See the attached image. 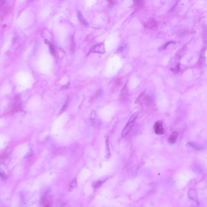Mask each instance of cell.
Returning <instances> with one entry per match:
<instances>
[{
	"instance_id": "obj_18",
	"label": "cell",
	"mask_w": 207,
	"mask_h": 207,
	"mask_svg": "<svg viewBox=\"0 0 207 207\" xmlns=\"http://www.w3.org/2000/svg\"><path fill=\"white\" fill-rule=\"evenodd\" d=\"M185 47H183L182 48H181V49L179 51L178 53L177 56L178 58H179L180 59L181 58H182V55L184 54V52H185Z\"/></svg>"
},
{
	"instance_id": "obj_1",
	"label": "cell",
	"mask_w": 207,
	"mask_h": 207,
	"mask_svg": "<svg viewBox=\"0 0 207 207\" xmlns=\"http://www.w3.org/2000/svg\"><path fill=\"white\" fill-rule=\"evenodd\" d=\"M154 99V97L152 94L144 91L140 95L138 100L142 104L146 106H150L153 104Z\"/></svg>"
},
{
	"instance_id": "obj_7",
	"label": "cell",
	"mask_w": 207,
	"mask_h": 207,
	"mask_svg": "<svg viewBox=\"0 0 207 207\" xmlns=\"http://www.w3.org/2000/svg\"><path fill=\"white\" fill-rule=\"evenodd\" d=\"M188 196L192 200H193L197 203L198 202V193L195 189L193 188L190 189L188 192Z\"/></svg>"
},
{
	"instance_id": "obj_2",
	"label": "cell",
	"mask_w": 207,
	"mask_h": 207,
	"mask_svg": "<svg viewBox=\"0 0 207 207\" xmlns=\"http://www.w3.org/2000/svg\"><path fill=\"white\" fill-rule=\"evenodd\" d=\"M154 132L157 135H163L165 133L163 123L161 121H158L155 123L154 126Z\"/></svg>"
},
{
	"instance_id": "obj_24",
	"label": "cell",
	"mask_w": 207,
	"mask_h": 207,
	"mask_svg": "<svg viewBox=\"0 0 207 207\" xmlns=\"http://www.w3.org/2000/svg\"><path fill=\"white\" fill-rule=\"evenodd\" d=\"M68 101H66V102L65 103L64 105H63V106L62 107V109H61V112H63L64 111V110H66V109L67 108V107L68 106Z\"/></svg>"
},
{
	"instance_id": "obj_3",
	"label": "cell",
	"mask_w": 207,
	"mask_h": 207,
	"mask_svg": "<svg viewBox=\"0 0 207 207\" xmlns=\"http://www.w3.org/2000/svg\"><path fill=\"white\" fill-rule=\"evenodd\" d=\"M144 27L146 29L153 30L155 29L158 26V23L154 18H151L143 24Z\"/></svg>"
},
{
	"instance_id": "obj_21",
	"label": "cell",
	"mask_w": 207,
	"mask_h": 207,
	"mask_svg": "<svg viewBox=\"0 0 207 207\" xmlns=\"http://www.w3.org/2000/svg\"><path fill=\"white\" fill-rule=\"evenodd\" d=\"M49 50H50L51 53H52V54L53 55L55 56V55H56V51H55V48L53 46V45L52 44L49 43Z\"/></svg>"
},
{
	"instance_id": "obj_12",
	"label": "cell",
	"mask_w": 207,
	"mask_h": 207,
	"mask_svg": "<svg viewBox=\"0 0 207 207\" xmlns=\"http://www.w3.org/2000/svg\"><path fill=\"white\" fill-rule=\"evenodd\" d=\"M78 17L79 21L83 25L86 27H88L89 26L88 22L85 18H84L81 12L79 11L78 13Z\"/></svg>"
},
{
	"instance_id": "obj_6",
	"label": "cell",
	"mask_w": 207,
	"mask_h": 207,
	"mask_svg": "<svg viewBox=\"0 0 207 207\" xmlns=\"http://www.w3.org/2000/svg\"><path fill=\"white\" fill-rule=\"evenodd\" d=\"M133 125H134V123L127 122L126 125V126L124 127V128L122 131V134H121V136L123 138L126 137L129 133V132H130L132 128Z\"/></svg>"
},
{
	"instance_id": "obj_16",
	"label": "cell",
	"mask_w": 207,
	"mask_h": 207,
	"mask_svg": "<svg viewBox=\"0 0 207 207\" xmlns=\"http://www.w3.org/2000/svg\"><path fill=\"white\" fill-rule=\"evenodd\" d=\"M77 180L75 178H74L70 184L69 190L70 191H72L73 190V189H74L77 186Z\"/></svg>"
},
{
	"instance_id": "obj_27",
	"label": "cell",
	"mask_w": 207,
	"mask_h": 207,
	"mask_svg": "<svg viewBox=\"0 0 207 207\" xmlns=\"http://www.w3.org/2000/svg\"><path fill=\"white\" fill-rule=\"evenodd\" d=\"M109 5L110 6H113V5H114L115 3V2L114 1H109Z\"/></svg>"
},
{
	"instance_id": "obj_26",
	"label": "cell",
	"mask_w": 207,
	"mask_h": 207,
	"mask_svg": "<svg viewBox=\"0 0 207 207\" xmlns=\"http://www.w3.org/2000/svg\"><path fill=\"white\" fill-rule=\"evenodd\" d=\"M125 48H126V45L121 46L119 47V48H118V52L121 53V52H123V51L124 50Z\"/></svg>"
},
{
	"instance_id": "obj_19",
	"label": "cell",
	"mask_w": 207,
	"mask_h": 207,
	"mask_svg": "<svg viewBox=\"0 0 207 207\" xmlns=\"http://www.w3.org/2000/svg\"><path fill=\"white\" fill-rule=\"evenodd\" d=\"M104 181L105 180H103L98 181L93 184V187L94 188H99V187H100L104 183Z\"/></svg>"
},
{
	"instance_id": "obj_14",
	"label": "cell",
	"mask_w": 207,
	"mask_h": 207,
	"mask_svg": "<svg viewBox=\"0 0 207 207\" xmlns=\"http://www.w3.org/2000/svg\"><path fill=\"white\" fill-rule=\"evenodd\" d=\"M205 49H203V50L201 52L200 58L199 59V66H203L204 64V63H205V55H205Z\"/></svg>"
},
{
	"instance_id": "obj_20",
	"label": "cell",
	"mask_w": 207,
	"mask_h": 207,
	"mask_svg": "<svg viewBox=\"0 0 207 207\" xmlns=\"http://www.w3.org/2000/svg\"><path fill=\"white\" fill-rule=\"evenodd\" d=\"M180 70V65L179 64H178L174 68H171V71L175 73H177L179 72Z\"/></svg>"
},
{
	"instance_id": "obj_8",
	"label": "cell",
	"mask_w": 207,
	"mask_h": 207,
	"mask_svg": "<svg viewBox=\"0 0 207 207\" xmlns=\"http://www.w3.org/2000/svg\"><path fill=\"white\" fill-rule=\"evenodd\" d=\"M178 136V133L177 132L174 131L171 133L168 138V141L171 144H174L176 142Z\"/></svg>"
},
{
	"instance_id": "obj_4",
	"label": "cell",
	"mask_w": 207,
	"mask_h": 207,
	"mask_svg": "<svg viewBox=\"0 0 207 207\" xmlns=\"http://www.w3.org/2000/svg\"><path fill=\"white\" fill-rule=\"evenodd\" d=\"M91 52L99 53L100 54H104L106 52L105 46L103 43H100L93 46L91 49Z\"/></svg>"
},
{
	"instance_id": "obj_13",
	"label": "cell",
	"mask_w": 207,
	"mask_h": 207,
	"mask_svg": "<svg viewBox=\"0 0 207 207\" xmlns=\"http://www.w3.org/2000/svg\"><path fill=\"white\" fill-rule=\"evenodd\" d=\"M105 143L106 145V157L107 158H109L110 157V149L109 147V140L108 135L105 137Z\"/></svg>"
},
{
	"instance_id": "obj_9",
	"label": "cell",
	"mask_w": 207,
	"mask_h": 207,
	"mask_svg": "<svg viewBox=\"0 0 207 207\" xmlns=\"http://www.w3.org/2000/svg\"><path fill=\"white\" fill-rule=\"evenodd\" d=\"M128 91L126 85L124 86L122 89L120 95V99L121 100H125L128 97Z\"/></svg>"
},
{
	"instance_id": "obj_23",
	"label": "cell",
	"mask_w": 207,
	"mask_h": 207,
	"mask_svg": "<svg viewBox=\"0 0 207 207\" xmlns=\"http://www.w3.org/2000/svg\"><path fill=\"white\" fill-rule=\"evenodd\" d=\"M203 36L205 40H207V27H205L203 30Z\"/></svg>"
},
{
	"instance_id": "obj_15",
	"label": "cell",
	"mask_w": 207,
	"mask_h": 207,
	"mask_svg": "<svg viewBox=\"0 0 207 207\" xmlns=\"http://www.w3.org/2000/svg\"><path fill=\"white\" fill-rule=\"evenodd\" d=\"M139 115V112L138 111L136 112L135 113L132 115V116L130 118H129V119L128 120V122H131V123H134L135 121V120H136L137 118H138V116Z\"/></svg>"
},
{
	"instance_id": "obj_17",
	"label": "cell",
	"mask_w": 207,
	"mask_h": 207,
	"mask_svg": "<svg viewBox=\"0 0 207 207\" xmlns=\"http://www.w3.org/2000/svg\"><path fill=\"white\" fill-rule=\"evenodd\" d=\"M188 144L196 150H199L201 149V146L196 143H194V142H190L188 143Z\"/></svg>"
},
{
	"instance_id": "obj_25",
	"label": "cell",
	"mask_w": 207,
	"mask_h": 207,
	"mask_svg": "<svg viewBox=\"0 0 207 207\" xmlns=\"http://www.w3.org/2000/svg\"><path fill=\"white\" fill-rule=\"evenodd\" d=\"M0 176H1V178L3 180L6 179L7 178L6 174H5V172L3 171H2V170L0 171Z\"/></svg>"
},
{
	"instance_id": "obj_10",
	"label": "cell",
	"mask_w": 207,
	"mask_h": 207,
	"mask_svg": "<svg viewBox=\"0 0 207 207\" xmlns=\"http://www.w3.org/2000/svg\"><path fill=\"white\" fill-rule=\"evenodd\" d=\"M134 10L135 12L138 11L140 9H142L144 7V2L142 0H135L134 1Z\"/></svg>"
},
{
	"instance_id": "obj_5",
	"label": "cell",
	"mask_w": 207,
	"mask_h": 207,
	"mask_svg": "<svg viewBox=\"0 0 207 207\" xmlns=\"http://www.w3.org/2000/svg\"><path fill=\"white\" fill-rule=\"evenodd\" d=\"M90 119L92 124L95 127H98L100 125V121H99L97 116L96 112L93 111L90 115Z\"/></svg>"
},
{
	"instance_id": "obj_22",
	"label": "cell",
	"mask_w": 207,
	"mask_h": 207,
	"mask_svg": "<svg viewBox=\"0 0 207 207\" xmlns=\"http://www.w3.org/2000/svg\"><path fill=\"white\" fill-rule=\"evenodd\" d=\"M175 43L174 42H173V41H169V42H167L165 44L163 45L160 48V50H164V49H166V48L168 46L170 45L171 44H172V43Z\"/></svg>"
},
{
	"instance_id": "obj_11",
	"label": "cell",
	"mask_w": 207,
	"mask_h": 207,
	"mask_svg": "<svg viewBox=\"0 0 207 207\" xmlns=\"http://www.w3.org/2000/svg\"><path fill=\"white\" fill-rule=\"evenodd\" d=\"M42 202L43 207H51L50 198L48 196L45 195L43 197Z\"/></svg>"
}]
</instances>
